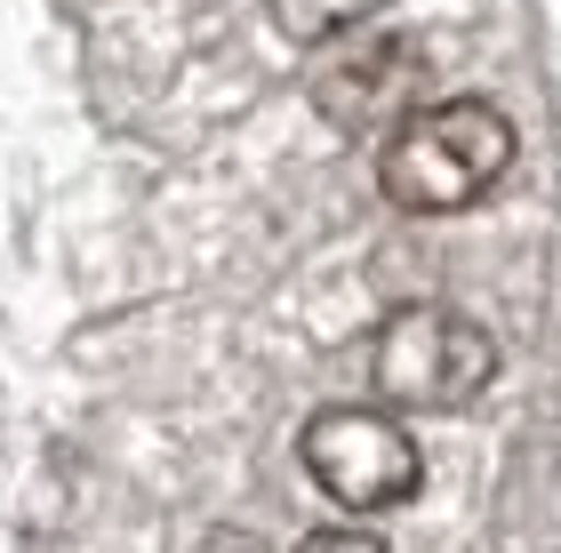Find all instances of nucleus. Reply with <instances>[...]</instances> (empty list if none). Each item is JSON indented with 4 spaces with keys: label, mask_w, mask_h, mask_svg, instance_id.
<instances>
[{
    "label": "nucleus",
    "mask_w": 561,
    "mask_h": 553,
    "mask_svg": "<svg viewBox=\"0 0 561 553\" xmlns=\"http://www.w3.org/2000/svg\"><path fill=\"white\" fill-rule=\"evenodd\" d=\"M297 458L313 473V489L345 514H393V506H410L417 482H425V458H417L410 425H401V410H386V401L321 410L297 434Z\"/></svg>",
    "instance_id": "nucleus-3"
},
{
    "label": "nucleus",
    "mask_w": 561,
    "mask_h": 553,
    "mask_svg": "<svg viewBox=\"0 0 561 553\" xmlns=\"http://www.w3.org/2000/svg\"><path fill=\"white\" fill-rule=\"evenodd\" d=\"M377 16H386V0H273V24L289 41H305V48L337 41L353 24H377Z\"/></svg>",
    "instance_id": "nucleus-5"
},
{
    "label": "nucleus",
    "mask_w": 561,
    "mask_h": 553,
    "mask_svg": "<svg viewBox=\"0 0 561 553\" xmlns=\"http://www.w3.org/2000/svg\"><path fill=\"white\" fill-rule=\"evenodd\" d=\"M497 377V337L457 306H393L369 337V393L386 410H473Z\"/></svg>",
    "instance_id": "nucleus-2"
},
{
    "label": "nucleus",
    "mask_w": 561,
    "mask_h": 553,
    "mask_svg": "<svg viewBox=\"0 0 561 553\" xmlns=\"http://www.w3.org/2000/svg\"><path fill=\"white\" fill-rule=\"evenodd\" d=\"M410 89H417V41L393 33V24H353V33L321 41L313 57V113L345 137L401 129Z\"/></svg>",
    "instance_id": "nucleus-4"
},
{
    "label": "nucleus",
    "mask_w": 561,
    "mask_h": 553,
    "mask_svg": "<svg viewBox=\"0 0 561 553\" xmlns=\"http://www.w3.org/2000/svg\"><path fill=\"white\" fill-rule=\"evenodd\" d=\"M505 169H514V120L490 96H449V105H417L401 129H386L377 185L410 217H449L473 209Z\"/></svg>",
    "instance_id": "nucleus-1"
},
{
    "label": "nucleus",
    "mask_w": 561,
    "mask_h": 553,
    "mask_svg": "<svg viewBox=\"0 0 561 553\" xmlns=\"http://www.w3.org/2000/svg\"><path fill=\"white\" fill-rule=\"evenodd\" d=\"M289 553H386V538H369V530H313V538H297Z\"/></svg>",
    "instance_id": "nucleus-6"
}]
</instances>
